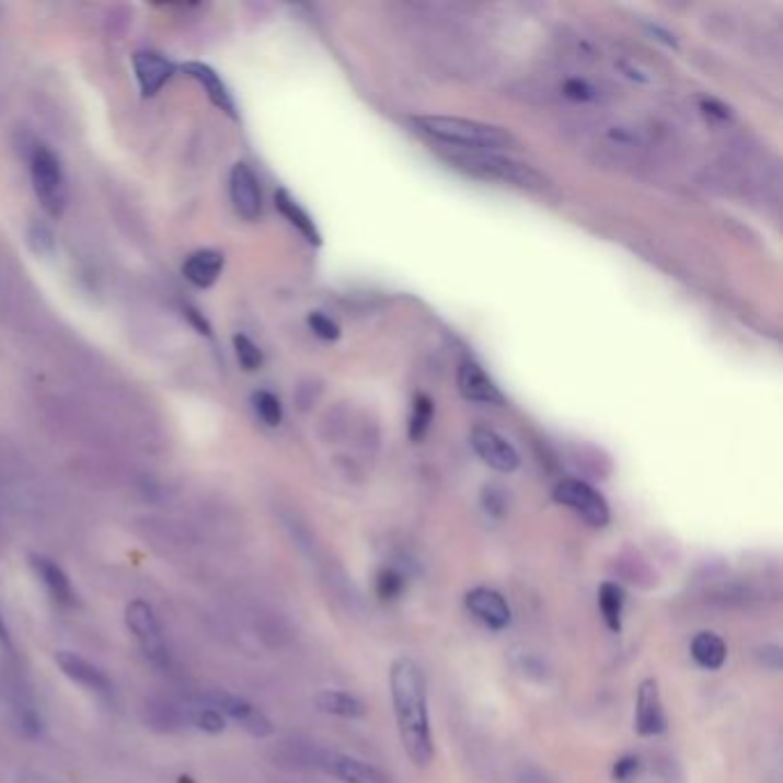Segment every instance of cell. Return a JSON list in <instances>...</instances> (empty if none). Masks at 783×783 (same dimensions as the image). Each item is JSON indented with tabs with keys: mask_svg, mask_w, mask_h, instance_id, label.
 <instances>
[{
	"mask_svg": "<svg viewBox=\"0 0 783 783\" xmlns=\"http://www.w3.org/2000/svg\"><path fill=\"white\" fill-rule=\"evenodd\" d=\"M389 687L402 747H405L407 758L416 768H427L435 758V740L423 667L410 657L395 659L391 664Z\"/></svg>",
	"mask_w": 783,
	"mask_h": 783,
	"instance_id": "6da1fadb",
	"label": "cell"
},
{
	"mask_svg": "<svg viewBox=\"0 0 783 783\" xmlns=\"http://www.w3.org/2000/svg\"><path fill=\"white\" fill-rule=\"evenodd\" d=\"M414 127L430 140L458 152H498L517 148V138L504 127L450 115L414 117Z\"/></svg>",
	"mask_w": 783,
	"mask_h": 783,
	"instance_id": "7a4b0ae2",
	"label": "cell"
},
{
	"mask_svg": "<svg viewBox=\"0 0 783 783\" xmlns=\"http://www.w3.org/2000/svg\"><path fill=\"white\" fill-rule=\"evenodd\" d=\"M448 152H450L448 157L450 163H456L458 169L479 177L498 180L521 188H533V192H540V188L548 186V180H544L536 169H531L529 163L515 161L498 152H458V150H448Z\"/></svg>",
	"mask_w": 783,
	"mask_h": 783,
	"instance_id": "3957f363",
	"label": "cell"
},
{
	"mask_svg": "<svg viewBox=\"0 0 783 783\" xmlns=\"http://www.w3.org/2000/svg\"><path fill=\"white\" fill-rule=\"evenodd\" d=\"M31 177L35 196L39 198L44 211L56 219L62 217L67 207V180L60 159L42 142H37L31 152Z\"/></svg>",
	"mask_w": 783,
	"mask_h": 783,
	"instance_id": "277c9868",
	"label": "cell"
},
{
	"mask_svg": "<svg viewBox=\"0 0 783 783\" xmlns=\"http://www.w3.org/2000/svg\"><path fill=\"white\" fill-rule=\"evenodd\" d=\"M125 619H127L129 632L134 634L138 646L142 648V653H146V657L154 664V667H159V669L169 667L171 655H169V646H165L163 630H161V623L157 619L154 609L146 600H134L127 604Z\"/></svg>",
	"mask_w": 783,
	"mask_h": 783,
	"instance_id": "5b68a950",
	"label": "cell"
},
{
	"mask_svg": "<svg viewBox=\"0 0 783 783\" xmlns=\"http://www.w3.org/2000/svg\"><path fill=\"white\" fill-rule=\"evenodd\" d=\"M554 502L577 513L584 521H588L590 527L602 529L609 525L611 510L607 498L584 481L579 479H565L554 487Z\"/></svg>",
	"mask_w": 783,
	"mask_h": 783,
	"instance_id": "8992f818",
	"label": "cell"
},
{
	"mask_svg": "<svg viewBox=\"0 0 783 783\" xmlns=\"http://www.w3.org/2000/svg\"><path fill=\"white\" fill-rule=\"evenodd\" d=\"M469 441L473 453H476L494 471L513 473L521 464L517 448L504 435L490 430V427H476V430L471 433Z\"/></svg>",
	"mask_w": 783,
	"mask_h": 783,
	"instance_id": "52a82bcc",
	"label": "cell"
},
{
	"mask_svg": "<svg viewBox=\"0 0 783 783\" xmlns=\"http://www.w3.org/2000/svg\"><path fill=\"white\" fill-rule=\"evenodd\" d=\"M207 703L214 710H219L221 715L240 724L246 733L255 735V738H267V735L274 733L272 719L265 715L263 710L249 703L246 699L232 696V694H211V696H207Z\"/></svg>",
	"mask_w": 783,
	"mask_h": 783,
	"instance_id": "ba28073f",
	"label": "cell"
},
{
	"mask_svg": "<svg viewBox=\"0 0 783 783\" xmlns=\"http://www.w3.org/2000/svg\"><path fill=\"white\" fill-rule=\"evenodd\" d=\"M315 765H320L326 774L336 776L343 783H391V779L382 770H377L370 763L361 761V758L349 753H318Z\"/></svg>",
	"mask_w": 783,
	"mask_h": 783,
	"instance_id": "9c48e42d",
	"label": "cell"
},
{
	"mask_svg": "<svg viewBox=\"0 0 783 783\" xmlns=\"http://www.w3.org/2000/svg\"><path fill=\"white\" fill-rule=\"evenodd\" d=\"M230 198L237 214L246 221H257L263 214V192L249 163H234L230 173Z\"/></svg>",
	"mask_w": 783,
	"mask_h": 783,
	"instance_id": "30bf717a",
	"label": "cell"
},
{
	"mask_svg": "<svg viewBox=\"0 0 783 783\" xmlns=\"http://www.w3.org/2000/svg\"><path fill=\"white\" fill-rule=\"evenodd\" d=\"M56 664L71 682L81 684L83 690H88L90 694L100 696L104 701H108L113 696V684L106 678V673L94 667V664H90L85 657L71 653V650H60V653H56Z\"/></svg>",
	"mask_w": 783,
	"mask_h": 783,
	"instance_id": "8fae6325",
	"label": "cell"
},
{
	"mask_svg": "<svg viewBox=\"0 0 783 783\" xmlns=\"http://www.w3.org/2000/svg\"><path fill=\"white\" fill-rule=\"evenodd\" d=\"M33 575L39 579V584L44 586V590L49 592V598L56 607L60 609H71L77 604V592L74 586H71L69 577L65 569L49 556L44 554H31L28 556Z\"/></svg>",
	"mask_w": 783,
	"mask_h": 783,
	"instance_id": "7c38bea8",
	"label": "cell"
},
{
	"mask_svg": "<svg viewBox=\"0 0 783 783\" xmlns=\"http://www.w3.org/2000/svg\"><path fill=\"white\" fill-rule=\"evenodd\" d=\"M467 609L476 615V619L487 625L490 630H506L513 621V611L510 604L506 602V598L502 592L487 588V586H479L467 592Z\"/></svg>",
	"mask_w": 783,
	"mask_h": 783,
	"instance_id": "4fadbf2b",
	"label": "cell"
},
{
	"mask_svg": "<svg viewBox=\"0 0 783 783\" xmlns=\"http://www.w3.org/2000/svg\"><path fill=\"white\" fill-rule=\"evenodd\" d=\"M636 733L644 738H653L667 730V715H664V705L659 696L657 680L646 678L641 680L636 692V715H634Z\"/></svg>",
	"mask_w": 783,
	"mask_h": 783,
	"instance_id": "5bb4252c",
	"label": "cell"
},
{
	"mask_svg": "<svg viewBox=\"0 0 783 783\" xmlns=\"http://www.w3.org/2000/svg\"><path fill=\"white\" fill-rule=\"evenodd\" d=\"M134 71L140 92L146 94V97H154V94L161 92V88L175 77L177 65L171 62L163 54L138 51L134 56Z\"/></svg>",
	"mask_w": 783,
	"mask_h": 783,
	"instance_id": "9a60e30c",
	"label": "cell"
},
{
	"mask_svg": "<svg viewBox=\"0 0 783 783\" xmlns=\"http://www.w3.org/2000/svg\"><path fill=\"white\" fill-rule=\"evenodd\" d=\"M458 389L469 402H479V405H504V393L492 382V377L473 361L460 364Z\"/></svg>",
	"mask_w": 783,
	"mask_h": 783,
	"instance_id": "2e32d148",
	"label": "cell"
},
{
	"mask_svg": "<svg viewBox=\"0 0 783 783\" xmlns=\"http://www.w3.org/2000/svg\"><path fill=\"white\" fill-rule=\"evenodd\" d=\"M177 69H182L186 77H192L194 81H198L203 85V90L207 92V97H209V102L214 106H217L219 111H223L230 117H237V104L232 100L228 85L217 74V69H211L205 62H184Z\"/></svg>",
	"mask_w": 783,
	"mask_h": 783,
	"instance_id": "e0dca14e",
	"label": "cell"
},
{
	"mask_svg": "<svg viewBox=\"0 0 783 783\" xmlns=\"http://www.w3.org/2000/svg\"><path fill=\"white\" fill-rule=\"evenodd\" d=\"M223 265H226L223 253L211 251V249H203V251H196V253H192L186 257L184 276H186L188 283H194L196 288L207 290V288H211L214 283L219 280V276L223 272Z\"/></svg>",
	"mask_w": 783,
	"mask_h": 783,
	"instance_id": "ac0fdd59",
	"label": "cell"
},
{
	"mask_svg": "<svg viewBox=\"0 0 783 783\" xmlns=\"http://www.w3.org/2000/svg\"><path fill=\"white\" fill-rule=\"evenodd\" d=\"M274 203H276V209L283 214L285 219L290 221L292 228H297L308 242L320 246L322 244V237H320V230L315 226V221L311 219V214H308L285 188H278L276 196H274Z\"/></svg>",
	"mask_w": 783,
	"mask_h": 783,
	"instance_id": "d6986e66",
	"label": "cell"
},
{
	"mask_svg": "<svg viewBox=\"0 0 783 783\" xmlns=\"http://www.w3.org/2000/svg\"><path fill=\"white\" fill-rule=\"evenodd\" d=\"M692 657L694 661L699 664L701 669H707V671H717L724 667V661H726V644H724V638L715 632H699L692 641Z\"/></svg>",
	"mask_w": 783,
	"mask_h": 783,
	"instance_id": "ffe728a7",
	"label": "cell"
},
{
	"mask_svg": "<svg viewBox=\"0 0 783 783\" xmlns=\"http://www.w3.org/2000/svg\"><path fill=\"white\" fill-rule=\"evenodd\" d=\"M315 705L326 712V715L343 717V719H359L366 715V705L356 696L338 690H324L315 696Z\"/></svg>",
	"mask_w": 783,
	"mask_h": 783,
	"instance_id": "44dd1931",
	"label": "cell"
},
{
	"mask_svg": "<svg viewBox=\"0 0 783 783\" xmlns=\"http://www.w3.org/2000/svg\"><path fill=\"white\" fill-rule=\"evenodd\" d=\"M598 604H600L604 625L611 632H621L623 630V611H625V590L619 584L604 582L598 590Z\"/></svg>",
	"mask_w": 783,
	"mask_h": 783,
	"instance_id": "7402d4cb",
	"label": "cell"
},
{
	"mask_svg": "<svg viewBox=\"0 0 783 783\" xmlns=\"http://www.w3.org/2000/svg\"><path fill=\"white\" fill-rule=\"evenodd\" d=\"M253 410L257 418L269 427H278L283 423V405L280 400L269 391L253 393Z\"/></svg>",
	"mask_w": 783,
	"mask_h": 783,
	"instance_id": "603a6c76",
	"label": "cell"
},
{
	"mask_svg": "<svg viewBox=\"0 0 783 783\" xmlns=\"http://www.w3.org/2000/svg\"><path fill=\"white\" fill-rule=\"evenodd\" d=\"M433 414H435L433 400L425 395H418L414 400V410H412V418H410V439L412 441H421L425 437L427 427H430V423H433Z\"/></svg>",
	"mask_w": 783,
	"mask_h": 783,
	"instance_id": "cb8c5ba5",
	"label": "cell"
},
{
	"mask_svg": "<svg viewBox=\"0 0 783 783\" xmlns=\"http://www.w3.org/2000/svg\"><path fill=\"white\" fill-rule=\"evenodd\" d=\"M563 97H567L569 102H577V104H592L600 100V90L592 85L588 79L573 77L563 83Z\"/></svg>",
	"mask_w": 783,
	"mask_h": 783,
	"instance_id": "d4e9b609",
	"label": "cell"
},
{
	"mask_svg": "<svg viewBox=\"0 0 783 783\" xmlns=\"http://www.w3.org/2000/svg\"><path fill=\"white\" fill-rule=\"evenodd\" d=\"M234 354H237V361H240V366L249 372L257 370L265 361L263 349H260L249 336H242V334L234 336Z\"/></svg>",
	"mask_w": 783,
	"mask_h": 783,
	"instance_id": "484cf974",
	"label": "cell"
},
{
	"mask_svg": "<svg viewBox=\"0 0 783 783\" xmlns=\"http://www.w3.org/2000/svg\"><path fill=\"white\" fill-rule=\"evenodd\" d=\"M188 722L205 733H221L226 728L223 715L219 710H214L211 705L192 707V717H188Z\"/></svg>",
	"mask_w": 783,
	"mask_h": 783,
	"instance_id": "4316f807",
	"label": "cell"
},
{
	"mask_svg": "<svg viewBox=\"0 0 783 783\" xmlns=\"http://www.w3.org/2000/svg\"><path fill=\"white\" fill-rule=\"evenodd\" d=\"M402 588H405V579L393 567H384L382 573L377 575V596L382 600H395L400 598Z\"/></svg>",
	"mask_w": 783,
	"mask_h": 783,
	"instance_id": "83f0119b",
	"label": "cell"
},
{
	"mask_svg": "<svg viewBox=\"0 0 783 783\" xmlns=\"http://www.w3.org/2000/svg\"><path fill=\"white\" fill-rule=\"evenodd\" d=\"M308 326H311L313 334L322 341H338L341 338V326L326 318L324 313H313L311 318H308Z\"/></svg>",
	"mask_w": 783,
	"mask_h": 783,
	"instance_id": "f1b7e54d",
	"label": "cell"
},
{
	"mask_svg": "<svg viewBox=\"0 0 783 783\" xmlns=\"http://www.w3.org/2000/svg\"><path fill=\"white\" fill-rule=\"evenodd\" d=\"M483 508H485L490 515H494V517H504V513H506V496H504V492L498 490V487H494V485H487V487L483 490Z\"/></svg>",
	"mask_w": 783,
	"mask_h": 783,
	"instance_id": "f546056e",
	"label": "cell"
},
{
	"mask_svg": "<svg viewBox=\"0 0 783 783\" xmlns=\"http://www.w3.org/2000/svg\"><path fill=\"white\" fill-rule=\"evenodd\" d=\"M636 772H638V758H634V756H625V758H621V761H615V765H613V776L621 783L632 781L636 776Z\"/></svg>",
	"mask_w": 783,
	"mask_h": 783,
	"instance_id": "4dcf8cb0",
	"label": "cell"
},
{
	"mask_svg": "<svg viewBox=\"0 0 783 783\" xmlns=\"http://www.w3.org/2000/svg\"><path fill=\"white\" fill-rule=\"evenodd\" d=\"M609 138L613 142H619V146H625V148H634L636 142H638V136L634 129L630 127H611L609 129Z\"/></svg>",
	"mask_w": 783,
	"mask_h": 783,
	"instance_id": "1f68e13d",
	"label": "cell"
},
{
	"mask_svg": "<svg viewBox=\"0 0 783 783\" xmlns=\"http://www.w3.org/2000/svg\"><path fill=\"white\" fill-rule=\"evenodd\" d=\"M31 240H33V244H35V249H37L39 253L49 251V249L54 246V237H51V232L46 230V228H42V226H35V228H33Z\"/></svg>",
	"mask_w": 783,
	"mask_h": 783,
	"instance_id": "d6a6232c",
	"label": "cell"
},
{
	"mask_svg": "<svg viewBox=\"0 0 783 783\" xmlns=\"http://www.w3.org/2000/svg\"><path fill=\"white\" fill-rule=\"evenodd\" d=\"M517 783H554L548 774L538 768H521V772L517 774Z\"/></svg>",
	"mask_w": 783,
	"mask_h": 783,
	"instance_id": "836d02e7",
	"label": "cell"
},
{
	"mask_svg": "<svg viewBox=\"0 0 783 783\" xmlns=\"http://www.w3.org/2000/svg\"><path fill=\"white\" fill-rule=\"evenodd\" d=\"M0 648H3L8 655H14V646H12V636H10V627L5 621L3 607H0Z\"/></svg>",
	"mask_w": 783,
	"mask_h": 783,
	"instance_id": "e575fe53",
	"label": "cell"
},
{
	"mask_svg": "<svg viewBox=\"0 0 783 783\" xmlns=\"http://www.w3.org/2000/svg\"><path fill=\"white\" fill-rule=\"evenodd\" d=\"M621 67H623V71H625V77H630L632 81H638V83H648V81H650L648 71H641L638 67H634V65H630V62H623Z\"/></svg>",
	"mask_w": 783,
	"mask_h": 783,
	"instance_id": "d590c367",
	"label": "cell"
},
{
	"mask_svg": "<svg viewBox=\"0 0 783 783\" xmlns=\"http://www.w3.org/2000/svg\"><path fill=\"white\" fill-rule=\"evenodd\" d=\"M16 783H58V781L44 776V774H37V772H21L16 776Z\"/></svg>",
	"mask_w": 783,
	"mask_h": 783,
	"instance_id": "8d00e7d4",
	"label": "cell"
},
{
	"mask_svg": "<svg viewBox=\"0 0 783 783\" xmlns=\"http://www.w3.org/2000/svg\"><path fill=\"white\" fill-rule=\"evenodd\" d=\"M648 31H650V35H653V39H659V42H664V44H667V46H673V49H676V39H673V35L671 33H667V31H661L659 26H648Z\"/></svg>",
	"mask_w": 783,
	"mask_h": 783,
	"instance_id": "74e56055",
	"label": "cell"
},
{
	"mask_svg": "<svg viewBox=\"0 0 783 783\" xmlns=\"http://www.w3.org/2000/svg\"><path fill=\"white\" fill-rule=\"evenodd\" d=\"M186 318L192 320V322L200 329V334H209V324H207V320H203V318H200V313H198V311H194V308H186Z\"/></svg>",
	"mask_w": 783,
	"mask_h": 783,
	"instance_id": "f35d334b",
	"label": "cell"
}]
</instances>
